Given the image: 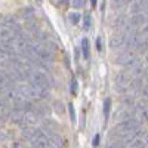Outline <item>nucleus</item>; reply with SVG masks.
I'll use <instances>...</instances> for the list:
<instances>
[{
	"label": "nucleus",
	"mask_w": 148,
	"mask_h": 148,
	"mask_svg": "<svg viewBox=\"0 0 148 148\" xmlns=\"http://www.w3.org/2000/svg\"><path fill=\"white\" fill-rule=\"evenodd\" d=\"M68 113H70V120L71 123H76V110H74V105L73 104H68Z\"/></svg>",
	"instance_id": "nucleus-11"
},
{
	"label": "nucleus",
	"mask_w": 148,
	"mask_h": 148,
	"mask_svg": "<svg viewBox=\"0 0 148 148\" xmlns=\"http://www.w3.org/2000/svg\"><path fill=\"white\" fill-rule=\"evenodd\" d=\"M31 80H33V86H36V88H40V89H47V77L45 73H40V71H36L33 73L31 76Z\"/></svg>",
	"instance_id": "nucleus-1"
},
{
	"label": "nucleus",
	"mask_w": 148,
	"mask_h": 148,
	"mask_svg": "<svg viewBox=\"0 0 148 148\" xmlns=\"http://www.w3.org/2000/svg\"><path fill=\"white\" fill-rule=\"evenodd\" d=\"M22 16H24V18H33V9H31V8L22 9Z\"/></svg>",
	"instance_id": "nucleus-14"
},
{
	"label": "nucleus",
	"mask_w": 148,
	"mask_h": 148,
	"mask_svg": "<svg viewBox=\"0 0 148 148\" xmlns=\"http://www.w3.org/2000/svg\"><path fill=\"white\" fill-rule=\"evenodd\" d=\"M144 21H145V14H133V16L127 22V28L132 31L136 30L141 24H144Z\"/></svg>",
	"instance_id": "nucleus-2"
},
{
	"label": "nucleus",
	"mask_w": 148,
	"mask_h": 148,
	"mask_svg": "<svg viewBox=\"0 0 148 148\" xmlns=\"http://www.w3.org/2000/svg\"><path fill=\"white\" fill-rule=\"evenodd\" d=\"M142 95H144V98H145V99H148V84H147L145 88L142 89Z\"/></svg>",
	"instance_id": "nucleus-18"
},
{
	"label": "nucleus",
	"mask_w": 148,
	"mask_h": 148,
	"mask_svg": "<svg viewBox=\"0 0 148 148\" xmlns=\"http://www.w3.org/2000/svg\"><path fill=\"white\" fill-rule=\"evenodd\" d=\"M6 141V135H5V130H0V142H5Z\"/></svg>",
	"instance_id": "nucleus-19"
},
{
	"label": "nucleus",
	"mask_w": 148,
	"mask_h": 148,
	"mask_svg": "<svg viewBox=\"0 0 148 148\" xmlns=\"http://www.w3.org/2000/svg\"><path fill=\"white\" fill-rule=\"evenodd\" d=\"M144 139H145V147H148V135H147V136H145Z\"/></svg>",
	"instance_id": "nucleus-21"
},
{
	"label": "nucleus",
	"mask_w": 148,
	"mask_h": 148,
	"mask_svg": "<svg viewBox=\"0 0 148 148\" xmlns=\"http://www.w3.org/2000/svg\"><path fill=\"white\" fill-rule=\"evenodd\" d=\"M130 147H145V139H142V138H135L133 141H132V144H130Z\"/></svg>",
	"instance_id": "nucleus-12"
},
{
	"label": "nucleus",
	"mask_w": 148,
	"mask_h": 148,
	"mask_svg": "<svg viewBox=\"0 0 148 148\" xmlns=\"http://www.w3.org/2000/svg\"><path fill=\"white\" fill-rule=\"evenodd\" d=\"M96 49H98V51H102V39H101V37H98V39H96Z\"/></svg>",
	"instance_id": "nucleus-17"
},
{
	"label": "nucleus",
	"mask_w": 148,
	"mask_h": 148,
	"mask_svg": "<svg viewBox=\"0 0 148 148\" xmlns=\"http://www.w3.org/2000/svg\"><path fill=\"white\" fill-rule=\"evenodd\" d=\"M126 43V36L125 34H116L111 37V40H110V47L111 49H119L121 46H125Z\"/></svg>",
	"instance_id": "nucleus-3"
},
{
	"label": "nucleus",
	"mask_w": 148,
	"mask_h": 148,
	"mask_svg": "<svg viewBox=\"0 0 148 148\" xmlns=\"http://www.w3.org/2000/svg\"><path fill=\"white\" fill-rule=\"evenodd\" d=\"M90 25H92V18H90V14L88 12V14H84V16H83V30L89 31Z\"/></svg>",
	"instance_id": "nucleus-7"
},
{
	"label": "nucleus",
	"mask_w": 148,
	"mask_h": 148,
	"mask_svg": "<svg viewBox=\"0 0 148 148\" xmlns=\"http://www.w3.org/2000/svg\"><path fill=\"white\" fill-rule=\"evenodd\" d=\"M82 19V15L77 14V12H73V14H70V22L71 24H79Z\"/></svg>",
	"instance_id": "nucleus-10"
},
{
	"label": "nucleus",
	"mask_w": 148,
	"mask_h": 148,
	"mask_svg": "<svg viewBox=\"0 0 148 148\" xmlns=\"http://www.w3.org/2000/svg\"><path fill=\"white\" fill-rule=\"evenodd\" d=\"M133 56H132V53L127 51V52H125V53H121L119 58H117V64H120V65H127V62L132 59Z\"/></svg>",
	"instance_id": "nucleus-5"
},
{
	"label": "nucleus",
	"mask_w": 148,
	"mask_h": 148,
	"mask_svg": "<svg viewBox=\"0 0 148 148\" xmlns=\"http://www.w3.org/2000/svg\"><path fill=\"white\" fill-rule=\"evenodd\" d=\"M110 110H111V99L107 98L104 101V117H105V120L110 119Z\"/></svg>",
	"instance_id": "nucleus-8"
},
{
	"label": "nucleus",
	"mask_w": 148,
	"mask_h": 148,
	"mask_svg": "<svg viewBox=\"0 0 148 148\" xmlns=\"http://www.w3.org/2000/svg\"><path fill=\"white\" fill-rule=\"evenodd\" d=\"M99 139H101V136H99V135H95V136H93V141H92V145L93 147H98V145H99Z\"/></svg>",
	"instance_id": "nucleus-16"
},
{
	"label": "nucleus",
	"mask_w": 148,
	"mask_h": 148,
	"mask_svg": "<svg viewBox=\"0 0 148 148\" xmlns=\"http://www.w3.org/2000/svg\"><path fill=\"white\" fill-rule=\"evenodd\" d=\"M139 43H141V37H139V34H132V36L129 37V40H127V46H129V49H130V47H138Z\"/></svg>",
	"instance_id": "nucleus-6"
},
{
	"label": "nucleus",
	"mask_w": 148,
	"mask_h": 148,
	"mask_svg": "<svg viewBox=\"0 0 148 148\" xmlns=\"http://www.w3.org/2000/svg\"><path fill=\"white\" fill-rule=\"evenodd\" d=\"M71 6L76 9H80L84 6V0H71Z\"/></svg>",
	"instance_id": "nucleus-13"
},
{
	"label": "nucleus",
	"mask_w": 148,
	"mask_h": 148,
	"mask_svg": "<svg viewBox=\"0 0 148 148\" xmlns=\"http://www.w3.org/2000/svg\"><path fill=\"white\" fill-rule=\"evenodd\" d=\"M82 52H83V58L84 59H89L90 58V45H89V40L86 39H82Z\"/></svg>",
	"instance_id": "nucleus-4"
},
{
	"label": "nucleus",
	"mask_w": 148,
	"mask_h": 148,
	"mask_svg": "<svg viewBox=\"0 0 148 148\" xmlns=\"http://www.w3.org/2000/svg\"><path fill=\"white\" fill-rule=\"evenodd\" d=\"M55 111L56 113H59V114H62L64 113V108H62V102H55Z\"/></svg>",
	"instance_id": "nucleus-15"
},
{
	"label": "nucleus",
	"mask_w": 148,
	"mask_h": 148,
	"mask_svg": "<svg viewBox=\"0 0 148 148\" xmlns=\"http://www.w3.org/2000/svg\"><path fill=\"white\" fill-rule=\"evenodd\" d=\"M70 92H71V95H77V92H79V83L76 79H71V82H70Z\"/></svg>",
	"instance_id": "nucleus-9"
},
{
	"label": "nucleus",
	"mask_w": 148,
	"mask_h": 148,
	"mask_svg": "<svg viewBox=\"0 0 148 148\" xmlns=\"http://www.w3.org/2000/svg\"><path fill=\"white\" fill-rule=\"evenodd\" d=\"M144 31H145V33H148V24H147V25H145V28H144Z\"/></svg>",
	"instance_id": "nucleus-22"
},
{
	"label": "nucleus",
	"mask_w": 148,
	"mask_h": 148,
	"mask_svg": "<svg viewBox=\"0 0 148 148\" xmlns=\"http://www.w3.org/2000/svg\"><path fill=\"white\" fill-rule=\"evenodd\" d=\"M90 3H92V6H96V3H98V0H90Z\"/></svg>",
	"instance_id": "nucleus-20"
}]
</instances>
